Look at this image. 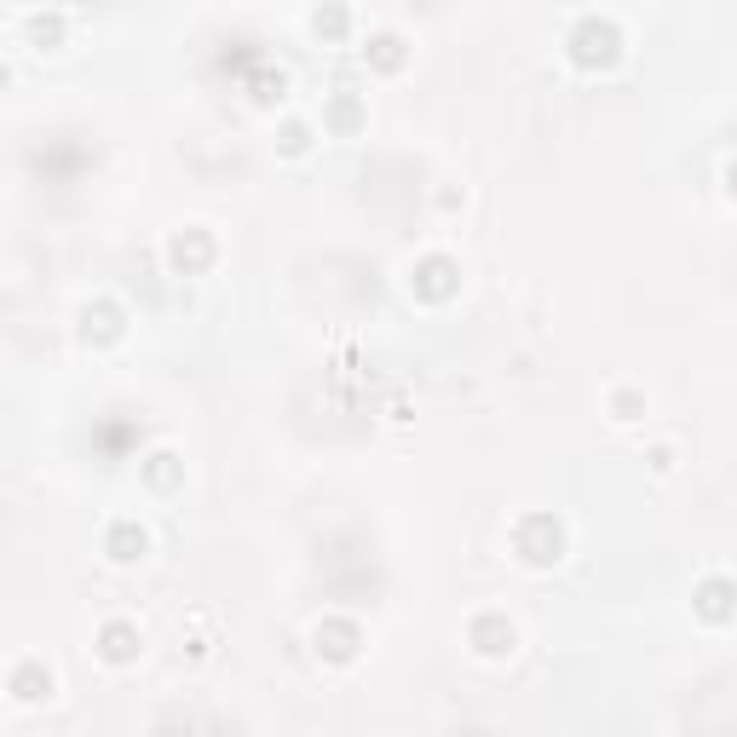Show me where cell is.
Instances as JSON below:
<instances>
[{
  "mask_svg": "<svg viewBox=\"0 0 737 737\" xmlns=\"http://www.w3.org/2000/svg\"><path fill=\"white\" fill-rule=\"evenodd\" d=\"M565 52H570V64H577V70H611V64L623 58V35H617V24H611V17L582 12L577 24H570Z\"/></svg>",
  "mask_w": 737,
  "mask_h": 737,
  "instance_id": "6da1fadb",
  "label": "cell"
},
{
  "mask_svg": "<svg viewBox=\"0 0 737 737\" xmlns=\"http://www.w3.org/2000/svg\"><path fill=\"white\" fill-rule=\"evenodd\" d=\"M514 553H519V565L530 570H547V565H559V553H565V530L553 514H524L514 524Z\"/></svg>",
  "mask_w": 737,
  "mask_h": 737,
  "instance_id": "7a4b0ae2",
  "label": "cell"
},
{
  "mask_svg": "<svg viewBox=\"0 0 737 737\" xmlns=\"http://www.w3.org/2000/svg\"><path fill=\"white\" fill-rule=\"evenodd\" d=\"M467 645L479 651V657H514V645H519V628L502 617V611H484V617L467 623Z\"/></svg>",
  "mask_w": 737,
  "mask_h": 737,
  "instance_id": "3957f363",
  "label": "cell"
},
{
  "mask_svg": "<svg viewBox=\"0 0 737 737\" xmlns=\"http://www.w3.org/2000/svg\"><path fill=\"white\" fill-rule=\"evenodd\" d=\"M138 651H145V633H138L128 617H116V623H105V628H98V657H105L110 668H128V663H138Z\"/></svg>",
  "mask_w": 737,
  "mask_h": 737,
  "instance_id": "277c9868",
  "label": "cell"
},
{
  "mask_svg": "<svg viewBox=\"0 0 737 737\" xmlns=\"http://www.w3.org/2000/svg\"><path fill=\"white\" fill-rule=\"evenodd\" d=\"M145 553H150V536H145V524H138V519H116L105 530V559L110 565H138Z\"/></svg>",
  "mask_w": 737,
  "mask_h": 737,
  "instance_id": "5b68a950",
  "label": "cell"
},
{
  "mask_svg": "<svg viewBox=\"0 0 737 737\" xmlns=\"http://www.w3.org/2000/svg\"><path fill=\"white\" fill-rule=\"evenodd\" d=\"M691 605H698L703 623H732L737 617V582L732 577H709V582H698Z\"/></svg>",
  "mask_w": 737,
  "mask_h": 737,
  "instance_id": "8992f818",
  "label": "cell"
},
{
  "mask_svg": "<svg viewBox=\"0 0 737 737\" xmlns=\"http://www.w3.org/2000/svg\"><path fill=\"white\" fill-rule=\"evenodd\" d=\"M214 259V237L208 231H173L168 237V265L173 271H202Z\"/></svg>",
  "mask_w": 737,
  "mask_h": 737,
  "instance_id": "52a82bcc",
  "label": "cell"
},
{
  "mask_svg": "<svg viewBox=\"0 0 737 737\" xmlns=\"http://www.w3.org/2000/svg\"><path fill=\"white\" fill-rule=\"evenodd\" d=\"M12 698H17V703H40V698H52V668H40V663H17V668H12Z\"/></svg>",
  "mask_w": 737,
  "mask_h": 737,
  "instance_id": "ba28073f",
  "label": "cell"
},
{
  "mask_svg": "<svg viewBox=\"0 0 737 737\" xmlns=\"http://www.w3.org/2000/svg\"><path fill=\"white\" fill-rule=\"evenodd\" d=\"M329 651V663H352L358 657V628H340V633H323L317 628V657Z\"/></svg>",
  "mask_w": 737,
  "mask_h": 737,
  "instance_id": "9c48e42d",
  "label": "cell"
},
{
  "mask_svg": "<svg viewBox=\"0 0 737 737\" xmlns=\"http://www.w3.org/2000/svg\"><path fill=\"white\" fill-rule=\"evenodd\" d=\"M277 150L282 156H305V150H312V121H282V128H277Z\"/></svg>",
  "mask_w": 737,
  "mask_h": 737,
  "instance_id": "30bf717a",
  "label": "cell"
},
{
  "mask_svg": "<svg viewBox=\"0 0 737 737\" xmlns=\"http://www.w3.org/2000/svg\"><path fill=\"white\" fill-rule=\"evenodd\" d=\"M368 58H375V70H398L403 64V40L386 29V35H368V47H363Z\"/></svg>",
  "mask_w": 737,
  "mask_h": 737,
  "instance_id": "8fae6325",
  "label": "cell"
},
{
  "mask_svg": "<svg viewBox=\"0 0 737 737\" xmlns=\"http://www.w3.org/2000/svg\"><path fill=\"white\" fill-rule=\"evenodd\" d=\"M358 116H363V110H358V98L346 93V87H335V98H329V121H335L340 133H352V128H358Z\"/></svg>",
  "mask_w": 737,
  "mask_h": 737,
  "instance_id": "7c38bea8",
  "label": "cell"
},
{
  "mask_svg": "<svg viewBox=\"0 0 737 737\" xmlns=\"http://www.w3.org/2000/svg\"><path fill=\"white\" fill-rule=\"evenodd\" d=\"M645 415V392H611V421H640Z\"/></svg>",
  "mask_w": 737,
  "mask_h": 737,
  "instance_id": "4fadbf2b",
  "label": "cell"
},
{
  "mask_svg": "<svg viewBox=\"0 0 737 737\" xmlns=\"http://www.w3.org/2000/svg\"><path fill=\"white\" fill-rule=\"evenodd\" d=\"M312 29H317V35H346V29H352V12H346V7L312 12Z\"/></svg>",
  "mask_w": 737,
  "mask_h": 737,
  "instance_id": "5bb4252c",
  "label": "cell"
},
{
  "mask_svg": "<svg viewBox=\"0 0 737 737\" xmlns=\"http://www.w3.org/2000/svg\"><path fill=\"white\" fill-rule=\"evenodd\" d=\"M24 24H29V29H35L40 40H58V29H64V17H40V12H29Z\"/></svg>",
  "mask_w": 737,
  "mask_h": 737,
  "instance_id": "9a60e30c",
  "label": "cell"
},
{
  "mask_svg": "<svg viewBox=\"0 0 737 737\" xmlns=\"http://www.w3.org/2000/svg\"><path fill=\"white\" fill-rule=\"evenodd\" d=\"M651 467H657V473H674V449H668V444L651 449Z\"/></svg>",
  "mask_w": 737,
  "mask_h": 737,
  "instance_id": "2e32d148",
  "label": "cell"
},
{
  "mask_svg": "<svg viewBox=\"0 0 737 737\" xmlns=\"http://www.w3.org/2000/svg\"><path fill=\"white\" fill-rule=\"evenodd\" d=\"M726 191L737 196V161H732V168H726Z\"/></svg>",
  "mask_w": 737,
  "mask_h": 737,
  "instance_id": "e0dca14e",
  "label": "cell"
}]
</instances>
